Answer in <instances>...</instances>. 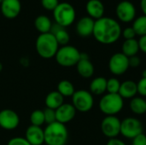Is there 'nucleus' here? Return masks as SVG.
Segmentation results:
<instances>
[{
    "label": "nucleus",
    "instance_id": "nucleus-1",
    "mask_svg": "<svg viewBox=\"0 0 146 145\" xmlns=\"http://www.w3.org/2000/svg\"><path fill=\"white\" fill-rule=\"evenodd\" d=\"M121 32L122 29L118 21L111 17L104 16L95 21L92 35L98 43L109 45L119 40Z\"/></svg>",
    "mask_w": 146,
    "mask_h": 145
},
{
    "label": "nucleus",
    "instance_id": "nucleus-2",
    "mask_svg": "<svg viewBox=\"0 0 146 145\" xmlns=\"http://www.w3.org/2000/svg\"><path fill=\"white\" fill-rule=\"evenodd\" d=\"M44 144L46 145H66L68 140V131L66 125L54 122L44 129Z\"/></svg>",
    "mask_w": 146,
    "mask_h": 145
},
{
    "label": "nucleus",
    "instance_id": "nucleus-3",
    "mask_svg": "<svg viewBox=\"0 0 146 145\" xmlns=\"http://www.w3.org/2000/svg\"><path fill=\"white\" fill-rule=\"evenodd\" d=\"M36 50L38 56L44 59H50L55 57L59 44L55 36L50 33H41L38 36L35 44Z\"/></svg>",
    "mask_w": 146,
    "mask_h": 145
},
{
    "label": "nucleus",
    "instance_id": "nucleus-4",
    "mask_svg": "<svg viewBox=\"0 0 146 145\" xmlns=\"http://www.w3.org/2000/svg\"><path fill=\"white\" fill-rule=\"evenodd\" d=\"M98 106L106 116L116 115L123 109L124 99L118 93H107L101 97Z\"/></svg>",
    "mask_w": 146,
    "mask_h": 145
},
{
    "label": "nucleus",
    "instance_id": "nucleus-5",
    "mask_svg": "<svg viewBox=\"0 0 146 145\" xmlns=\"http://www.w3.org/2000/svg\"><path fill=\"white\" fill-rule=\"evenodd\" d=\"M52 12L55 22L64 28L71 26L76 18L75 9L72 4L67 2L59 3Z\"/></svg>",
    "mask_w": 146,
    "mask_h": 145
},
{
    "label": "nucleus",
    "instance_id": "nucleus-6",
    "mask_svg": "<svg viewBox=\"0 0 146 145\" xmlns=\"http://www.w3.org/2000/svg\"><path fill=\"white\" fill-rule=\"evenodd\" d=\"M81 52L73 45H64L58 49L55 58L56 62L64 68H70L76 66L80 60Z\"/></svg>",
    "mask_w": 146,
    "mask_h": 145
},
{
    "label": "nucleus",
    "instance_id": "nucleus-7",
    "mask_svg": "<svg viewBox=\"0 0 146 145\" xmlns=\"http://www.w3.org/2000/svg\"><path fill=\"white\" fill-rule=\"evenodd\" d=\"M72 104L76 111L87 113L94 106L93 95L89 91L83 89L75 91L72 96Z\"/></svg>",
    "mask_w": 146,
    "mask_h": 145
},
{
    "label": "nucleus",
    "instance_id": "nucleus-8",
    "mask_svg": "<svg viewBox=\"0 0 146 145\" xmlns=\"http://www.w3.org/2000/svg\"><path fill=\"white\" fill-rule=\"evenodd\" d=\"M142 122L134 117H127L121 121V134L128 139H133L138 135L143 133Z\"/></svg>",
    "mask_w": 146,
    "mask_h": 145
},
{
    "label": "nucleus",
    "instance_id": "nucleus-9",
    "mask_svg": "<svg viewBox=\"0 0 146 145\" xmlns=\"http://www.w3.org/2000/svg\"><path fill=\"white\" fill-rule=\"evenodd\" d=\"M110 72L116 76L124 74L129 67V58L122 52H117L111 56L109 61Z\"/></svg>",
    "mask_w": 146,
    "mask_h": 145
},
{
    "label": "nucleus",
    "instance_id": "nucleus-10",
    "mask_svg": "<svg viewBox=\"0 0 146 145\" xmlns=\"http://www.w3.org/2000/svg\"><path fill=\"white\" fill-rule=\"evenodd\" d=\"M136 14L137 10L135 5L128 0L121 1L116 5V17L120 21L123 23H129L133 21L136 18Z\"/></svg>",
    "mask_w": 146,
    "mask_h": 145
},
{
    "label": "nucleus",
    "instance_id": "nucleus-11",
    "mask_svg": "<svg viewBox=\"0 0 146 145\" xmlns=\"http://www.w3.org/2000/svg\"><path fill=\"white\" fill-rule=\"evenodd\" d=\"M121 121L115 115L106 116L102 121L101 131L109 139L117 138L121 134Z\"/></svg>",
    "mask_w": 146,
    "mask_h": 145
},
{
    "label": "nucleus",
    "instance_id": "nucleus-12",
    "mask_svg": "<svg viewBox=\"0 0 146 145\" xmlns=\"http://www.w3.org/2000/svg\"><path fill=\"white\" fill-rule=\"evenodd\" d=\"M20 124V117L17 113L12 109H5L0 111V127L11 131L15 129Z\"/></svg>",
    "mask_w": 146,
    "mask_h": 145
},
{
    "label": "nucleus",
    "instance_id": "nucleus-13",
    "mask_svg": "<svg viewBox=\"0 0 146 145\" xmlns=\"http://www.w3.org/2000/svg\"><path fill=\"white\" fill-rule=\"evenodd\" d=\"M1 12L7 19L16 18L21 10V3L20 0H3L0 4Z\"/></svg>",
    "mask_w": 146,
    "mask_h": 145
},
{
    "label": "nucleus",
    "instance_id": "nucleus-14",
    "mask_svg": "<svg viewBox=\"0 0 146 145\" xmlns=\"http://www.w3.org/2000/svg\"><path fill=\"white\" fill-rule=\"evenodd\" d=\"M76 70L79 75L84 79H90L93 76L95 68L92 62L90 61L87 54L81 53L80 60L76 64Z\"/></svg>",
    "mask_w": 146,
    "mask_h": 145
},
{
    "label": "nucleus",
    "instance_id": "nucleus-15",
    "mask_svg": "<svg viewBox=\"0 0 146 145\" xmlns=\"http://www.w3.org/2000/svg\"><path fill=\"white\" fill-rule=\"evenodd\" d=\"M76 109L72 103H63L57 109H56V121L66 125L74 120L76 115Z\"/></svg>",
    "mask_w": 146,
    "mask_h": 145
},
{
    "label": "nucleus",
    "instance_id": "nucleus-16",
    "mask_svg": "<svg viewBox=\"0 0 146 145\" xmlns=\"http://www.w3.org/2000/svg\"><path fill=\"white\" fill-rule=\"evenodd\" d=\"M31 145H42L44 144V132L41 126H30L27 128L24 137Z\"/></svg>",
    "mask_w": 146,
    "mask_h": 145
},
{
    "label": "nucleus",
    "instance_id": "nucleus-17",
    "mask_svg": "<svg viewBox=\"0 0 146 145\" xmlns=\"http://www.w3.org/2000/svg\"><path fill=\"white\" fill-rule=\"evenodd\" d=\"M94 25H95V21L87 16H84L80 18L77 23H76V32L79 36L86 38L93 33V29H94Z\"/></svg>",
    "mask_w": 146,
    "mask_h": 145
},
{
    "label": "nucleus",
    "instance_id": "nucleus-18",
    "mask_svg": "<svg viewBox=\"0 0 146 145\" xmlns=\"http://www.w3.org/2000/svg\"><path fill=\"white\" fill-rule=\"evenodd\" d=\"M86 10L89 17L97 21L104 17L105 7L101 0H88L86 4Z\"/></svg>",
    "mask_w": 146,
    "mask_h": 145
},
{
    "label": "nucleus",
    "instance_id": "nucleus-19",
    "mask_svg": "<svg viewBox=\"0 0 146 145\" xmlns=\"http://www.w3.org/2000/svg\"><path fill=\"white\" fill-rule=\"evenodd\" d=\"M118 94L123 99H132L138 94L137 83L133 80L128 79L121 83Z\"/></svg>",
    "mask_w": 146,
    "mask_h": 145
},
{
    "label": "nucleus",
    "instance_id": "nucleus-20",
    "mask_svg": "<svg viewBox=\"0 0 146 145\" xmlns=\"http://www.w3.org/2000/svg\"><path fill=\"white\" fill-rule=\"evenodd\" d=\"M50 32L55 36L59 45L64 46V45L68 44V42L70 40V36L68 31L66 30V28L59 26L58 24L55 22V23H52Z\"/></svg>",
    "mask_w": 146,
    "mask_h": 145
},
{
    "label": "nucleus",
    "instance_id": "nucleus-21",
    "mask_svg": "<svg viewBox=\"0 0 146 145\" xmlns=\"http://www.w3.org/2000/svg\"><path fill=\"white\" fill-rule=\"evenodd\" d=\"M89 90L92 95H104L107 91V79L104 77L94 78L90 83Z\"/></svg>",
    "mask_w": 146,
    "mask_h": 145
},
{
    "label": "nucleus",
    "instance_id": "nucleus-22",
    "mask_svg": "<svg viewBox=\"0 0 146 145\" xmlns=\"http://www.w3.org/2000/svg\"><path fill=\"white\" fill-rule=\"evenodd\" d=\"M44 103L46 108L56 110L64 103V97L57 91H53L46 95Z\"/></svg>",
    "mask_w": 146,
    "mask_h": 145
},
{
    "label": "nucleus",
    "instance_id": "nucleus-23",
    "mask_svg": "<svg viewBox=\"0 0 146 145\" xmlns=\"http://www.w3.org/2000/svg\"><path fill=\"white\" fill-rule=\"evenodd\" d=\"M51 26L52 22L50 19L44 15H40L37 16L34 20V26L40 34L50 32Z\"/></svg>",
    "mask_w": 146,
    "mask_h": 145
},
{
    "label": "nucleus",
    "instance_id": "nucleus-24",
    "mask_svg": "<svg viewBox=\"0 0 146 145\" xmlns=\"http://www.w3.org/2000/svg\"><path fill=\"white\" fill-rule=\"evenodd\" d=\"M121 50H122V53L125 56H127L128 58L137 56L138 52L139 51V41L136 38L127 39L123 42Z\"/></svg>",
    "mask_w": 146,
    "mask_h": 145
},
{
    "label": "nucleus",
    "instance_id": "nucleus-25",
    "mask_svg": "<svg viewBox=\"0 0 146 145\" xmlns=\"http://www.w3.org/2000/svg\"><path fill=\"white\" fill-rule=\"evenodd\" d=\"M129 108L134 115H144L146 113V100L142 97H134L130 101Z\"/></svg>",
    "mask_w": 146,
    "mask_h": 145
},
{
    "label": "nucleus",
    "instance_id": "nucleus-26",
    "mask_svg": "<svg viewBox=\"0 0 146 145\" xmlns=\"http://www.w3.org/2000/svg\"><path fill=\"white\" fill-rule=\"evenodd\" d=\"M63 97H68L74 95L75 92V88L73 85V83L68 79L61 80L57 85V90H56Z\"/></svg>",
    "mask_w": 146,
    "mask_h": 145
},
{
    "label": "nucleus",
    "instance_id": "nucleus-27",
    "mask_svg": "<svg viewBox=\"0 0 146 145\" xmlns=\"http://www.w3.org/2000/svg\"><path fill=\"white\" fill-rule=\"evenodd\" d=\"M136 35L142 37L146 35V15H140L135 18L133 21V26Z\"/></svg>",
    "mask_w": 146,
    "mask_h": 145
},
{
    "label": "nucleus",
    "instance_id": "nucleus-28",
    "mask_svg": "<svg viewBox=\"0 0 146 145\" xmlns=\"http://www.w3.org/2000/svg\"><path fill=\"white\" fill-rule=\"evenodd\" d=\"M30 122H31L32 126H42L45 123L43 110L36 109V110L33 111L30 115Z\"/></svg>",
    "mask_w": 146,
    "mask_h": 145
},
{
    "label": "nucleus",
    "instance_id": "nucleus-29",
    "mask_svg": "<svg viewBox=\"0 0 146 145\" xmlns=\"http://www.w3.org/2000/svg\"><path fill=\"white\" fill-rule=\"evenodd\" d=\"M120 80L117 78H110L107 79V92L108 93H118L121 86Z\"/></svg>",
    "mask_w": 146,
    "mask_h": 145
},
{
    "label": "nucleus",
    "instance_id": "nucleus-30",
    "mask_svg": "<svg viewBox=\"0 0 146 145\" xmlns=\"http://www.w3.org/2000/svg\"><path fill=\"white\" fill-rule=\"evenodd\" d=\"M44 121L47 125L54 123L56 121V110L49 109V108H45L44 110Z\"/></svg>",
    "mask_w": 146,
    "mask_h": 145
},
{
    "label": "nucleus",
    "instance_id": "nucleus-31",
    "mask_svg": "<svg viewBox=\"0 0 146 145\" xmlns=\"http://www.w3.org/2000/svg\"><path fill=\"white\" fill-rule=\"evenodd\" d=\"M41 4L44 7V9L50 10V11H53L59 4V1L58 0H41Z\"/></svg>",
    "mask_w": 146,
    "mask_h": 145
},
{
    "label": "nucleus",
    "instance_id": "nucleus-32",
    "mask_svg": "<svg viewBox=\"0 0 146 145\" xmlns=\"http://www.w3.org/2000/svg\"><path fill=\"white\" fill-rule=\"evenodd\" d=\"M137 90L138 94H139L142 97H146V77H142L137 82Z\"/></svg>",
    "mask_w": 146,
    "mask_h": 145
},
{
    "label": "nucleus",
    "instance_id": "nucleus-33",
    "mask_svg": "<svg viewBox=\"0 0 146 145\" xmlns=\"http://www.w3.org/2000/svg\"><path fill=\"white\" fill-rule=\"evenodd\" d=\"M121 36L125 38V40L127 39H133V38H135V37L137 36L132 26H128V27H126L122 30L121 32Z\"/></svg>",
    "mask_w": 146,
    "mask_h": 145
},
{
    "label": "nucleus",
    "instance_id": "nucleus-34",
    "mask_svg": "<svg viewBox=\"0 0 146 145\" xmlns=\"http://www.w3.org/2000/svg\"><path fill=\"white\" fill-rule=\"evenodd\" d=\"M7 145H31L28 141L25 138H21V137H15L11 138Z\"/></svg>",
    "mask_w": 146,
    "mask_h": 145
},
{
    "label": "nucleus",
    "instance_id": "nucleus-35",
    "mask_svg": "<svg viewBox=\"0 0 146 145\" xmlns=\"http://www.w3.org/2000/svg\"><path fill=\"white\" fill-rule=\"evenodd\" d=\"M132 145H146L145 134L143 132L132 139Z\"/></svg>",
    "mask_w": 146,
    "mask_h": 145
},
{
    "label": "nucleus",
    "instance_id": "nucleus-36",
    "mask_svg": "<svg viewBox=\"0 0 146 145\" xmlns=\"http://www.w3.org/2000/svg\"><path fill=\"white\" fill-rule=\"evenodd\" d=\"M141 64V59L138 56H134L129 57V67L131 68H138Z\"/></svg>",
    "mask_w": 146,
    "mask_h": 145
},
{
    "label": "nucleus",
    "instance_id": "nucleus-37",
    "mask_svg": "<svg viewBox=\"0 0 146 145\" xmlns=\"http://www.w3.org/2000/svg\"><path fill=\"white\" fill-rule=\"evenodd\" d=\"M138 41H139V50H141L143 53L146 54V35L140 37Z\"/></svg>",
    "mask_w": 146,
    "mask_h": 145
},
{
    "label": "nucleus",
    "instance_id": "nucleus-38",
    "mask_svg": "<svg viewBox=\"0 0 146 145\" xmlns=\"http://www.w3.org/2000/svg\"><path fill=\"white\" fill-rule=\"evenodd\" d=\"M106 145H127L126 143L120 139V138H110L109 139V141L107 142Z\"/></svg>",
    "mask_w": 146,
    "mask_h": 145
},
{
    "label": "nucleus",
    "instance_id": "nucleus-39",
    "mask_svg": "<svg viewBox=\"0 0 146 145\" xmlns=\"http://www.w3.org/2000/svg\"><path fill=\"white\" fill-rule=\"evenodd\" d=\"M140 8L143 15H146V0H140Z\"/></svg>",
    "mask_w": 146,
    "mask_h": 145
},
{
    "label": "nucleus",
    "instance_id": "nucleus-40",
    "mask_svg": "<svg viewBox=\"0 0 146 145\" xmlns=\"http://www.w3.org/2000/svg\"><path fill=\"white\" fill-rule=\"evenodd\" d=\"M142 77H146V69H145L142 73Z\"/></svg>",
    "mask_w": 146,
    "mask_h": 145
},
{
    "label": "nucleus",
    "instance_id": "nucleus-41",
    "mask_svg": "<svg viewBox=\"0 0 146 145\" xmlns=\"http://www.w3.org/2000/svg\"><path fill=\"white\" fill-rule=\"evenodd\" d=\"M3 70V64H2V62H0V72Z\"/></svg>",
    "mask_w": 146,
    "mask_h": 145
},
{
    "label": "nucleus",
    "instance_id": "nucleus-42",
    "mask_svg": "<svg viewBox=\"0 0 146 145\" xmlns=\"http://www.w3.org/2000/svg\"><path fill=\"white\" fill-rule=\"evenodd\" d=\"M3 0H0V4H1V3H3Z\"/></svg>",
    "mask_w": 146,
    "mask_h": 145
}]
</instances>
